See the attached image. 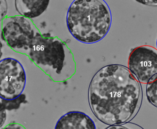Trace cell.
<instances>
[{
	"mask_svg": "<svg viewBox=\"0 0 157 129\" xmlns=\"http://www.w3.org/2000/svg\"><path fill=\"white\" fill-rule=\"evenodd\" d=\"M40 32L29 19L23 16L6 17L2 24V39L10 48L27 54L34 38Z\"/></svg>",
	"mask_w": 157,
	"mask_h": 129,
	"instance_id": "4",
	"label": "cell"
},
{
	"mask_svg": "<svg viewBox=\"0 0 157 129\" xmlns=\"http://www.w3.org/2000/svg\"><path fill=\"white\" fill-rule=\"evenodd\" d=\"M91 111L100 122L110 126L127 123L139 111L142 89L129 69L119 64L105 66L89 85Z\"/></svg>",
	"mask_w": 157,
	"mask_h": 129,
	"instance_id": "1",
	"label": "cell"
},
{
	"mask_svg": "<svg viewBox=\"0 0 157 129\" xmlns=\"http://www.w3.org/2000/svg\"><path fill=\"white\" fill-rule=\"evenodd\" d=\"M66 45L49 34L39 33L30 46L27 55L52 78V74L60 75L63 71L66 58Z\"/></svg>",
	"mask_w": 157,
	"mask_h": 129,
	"instance_id": "3",
	"label": "cell"
},
{
	"mask_svg": "<svg viewBox=\"0 0 157 129\" xmlns=\"http://www.w3.org/2000/svg\"><path fill=\"white\" fill-rule=\"evenodd\" d=\"M2 129H26L25 127L22 125L18 124L17 123H12L10 124H8L5 127H4Z\"/></svg>",
	"mask_w": 157,
	"mask_h": 129,
	"instance_id": "11",
	"label": "cell"
},
{
	"mask_svg": "<svg viewBox=\"0 0 157 129\" xmlns=\"http://www.w3.org/2000/svg\"><path fill=\"white\" fill-rule=\"evenodd\" d=\"M1 99L6 101H13L21 96L25 89V71L22 64L13 58L1 61Z\"/></svg>",
	"mask_w": 157,
	"mask_h": 129,
	"instance_id": "5",
	"label": "cell"
},
{
	"mask_svg": "<svg viewBox=\"0 0 157 129\" xmlns=\"http://www.w3.org/2000/svg\"><path fill=\"white\" fill-rule=\"evenodd\" d=\"M156 45H157V43H156Z\"/></svg>",
	"mask_w": 157,
	"mask_h": 129,
	"instance_id": "13",
	"label": "cell"
},
{
	"mask_svg": "<svg viewBox=\"0 0 157 129\" xmlns=\"http://www.w3.org/2000/svg\"><path fill=\"white\" fill-rule=\"evenodd\" d=\"M48 0H17L15 1L16 10L25 18H34L42 14L48 7Z\"/></svg>",
	"mask_w": 157,
	"mask_h": 129,
	"instance_id": "8",
	"label": "cell"
},
{
	"mask_svg": "<svg viewBox=\"0 0 157 129\" xmlns=\"http://www.w3.org/2000/svg\"><path fill=\"white\" fill-rule=\"evenodd\" d=\"M146 91L149 102L157 107V75L147 83Z\"/></svg>",
	"mask_w": 157,
	"mask_h": 129,
	"instance_id": "9",
	"label": "cell"
},
{
	"mask_svg": "<svg viewBox=\"0 0 157 129\" xmlns=\"http://www.w3.org/2000/svg\"><path fill=\"white\" fill-rule=\"evenodd\" d=\"M128 68L140 83L147 84L157 75V50L150 46H142L131 52Z\"/></svg>",
	"mask_w": 157,
	"mask_h": 129,
	"instance_id": "6",
	"label": "cell"
},
{
	"mask_svg": "<svg viewBox=\"0 0 157 129\" xmlns=\"http://www.w3.org/2000/svg\"><path fill=\"white\" fill-rule=\"evenodd\" d=\"M106 129H144L139 125L132 123H127L121 125H112L107 127Z\"/></svg>",
	"mask_w": 157,
	"mask_h": 129,
	"instance_id": "10",
	"label": "cell"
},
{
	"mask_svg": "<svg viewBox=\"0 0 157 129\" xmlns=\"http://www.w3.org/2000/svg\"><path fill=\"white\" fill-rule=\"evenodd\" d=\"M66 23L76 40L83 43H95L109 32L111 12L104 0H76L68 8Z\"/></svg>",
	"mask_w": 157,
	"mask_h": 129,
	"instance_id": "2",
	"label": "cell"
},
{
	"mask_svg": "<svg viewBox=\"0 0 157 129\" xmlns=\"http://www.w3.org/2000/svg\"><path fill=\"white\" fill-rule=\"evenodd\" d=\"M55 129H96L94 121L86 114L78 111H70L61 116Z\"/></svg>",
	"mask_w": 157,
	"mask_h": 129,
	"instance_id": "7",
	"label": "cell"
},
{
	"mask_svg": "<svg viewBox=\"0 0 157 129\" xmlns=\"http://www.w3.org/2000/svg\"><path fill=\"white\" fill-rule=\"evenodd\" d=\"M137 2L141 3L144 5L153 6H157V1L155 0H149V1H137Z\"/></svg>",
	"mask_w": 157,
	"mask_h": 129,
	"instance_id": "12",
	"label": "cell"
}]
</instances>
